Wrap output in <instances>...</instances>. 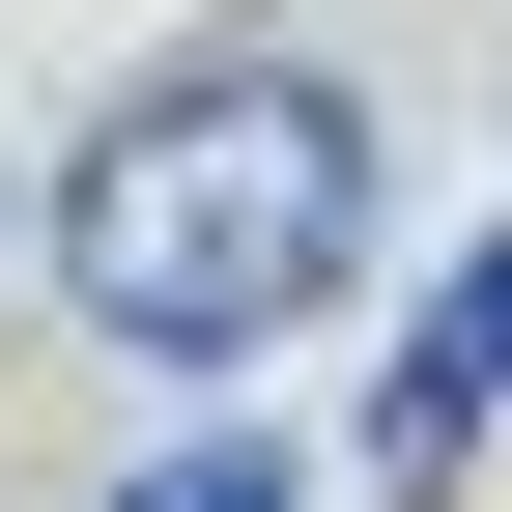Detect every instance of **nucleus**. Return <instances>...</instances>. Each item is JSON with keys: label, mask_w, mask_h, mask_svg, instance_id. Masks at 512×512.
Here are the masks:
<instances>
[{"label": "nucleus", "mask_w": 512, "mask_h": 512, "mask_svg": "<svg viewBox=\"0 0 512 512\" xmlns=\"http://www.w3.org/2000/svg\"><path fill=\"white\" fill-rule=\"evenodd\" d=\"M484 399H512V256H484V285L399 342V427H370V456H484Z\"/></svg>", "instance_id": "2"}, {"label": "nucleus", "mask_w": 512, "mask_h": 512, "mask_svg": "<svg viewBox=\"0 0 512 512\" xmlns=\"http://www.w3.org/2000/svg\"><path fill=\"white\" fill-rule=\"evenodd\" d=\"M114 512H285V456H256V427H228V456H143Z\"/></svg>", "instance_id": "3"}, {"label": "nucleus", "mask_w": 512, "mask_h": 512, "mask_svg": "<svg viewBox=\"0 0 512 512\" xmlns=\"http://www.w3.org/2000/svg\"><path fill=\"white\" fill-rule=\"evenodd\" d=\"M370 256V114L313 57H171L57 143V313L143 370H256L285 313H342Z\"/></svg>", "instance_id": "1"}]
</instances>
